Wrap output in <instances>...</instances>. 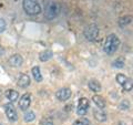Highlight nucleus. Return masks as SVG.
<instances>
[{
    "mask_svg": "<svg viewBox=\"0 0 133 125\" xmlns=\"http://www.w3.org/2000/svg\"><path fill=\"white\" fill-rule=\"evenodd\" d=\"M8 63H9L10 66H14V68H19L21 66L23 63V58L20 54H14L9 58L8 60Z\"/></svg>",
    "mask_w": 133,
    "mask_h": 125,
    "instance_id": "10",
    "label": "nucleus"
},
{
    "mask_svg": "<svg viewBox=\"0 0 133 125\" xmlns=\"http://www.w3.org/2000/svg\"><path fill=\"white\" fill-rule=\"evenodd\" d=\"M3 53H5V48H2L1 45H0V55H2Z\"/></svg>",
    "mask_w": 133,
    "mask_h": 125,
    "instance_id": "25",
    "label": "nucleus"
},
{
    "mask_svg": "<svg viewBox=\"0 0 133 125\" xmlns=\"http://www.w3.org/2000/svg\"><path fill=\"white\" fill-rule=\"evenodd\" d=\"M59 15V5L55 1H49L45 5L44 9V17L48 20H53L57 18V16Z\"/></svg>",
    "mask_w": 133,
    "mask_h": 125,
    "instance_id": "3",
    "label": "nucleus"
},
{
    "mask_svg": "<svg viewBox=\"0 0 133 125\" xmlns=\"http://www.w3.org/2000/svg\"><path fill=\"white\" fill-rule=\"evenodd\" d=\"M31 72H32L33 79H35L37 82L42 81V74H41V70H40L39 66H33V68L31 69Z\"/></svg>",
    "mask_w": 133,
    "mask_h": 125,
    "instance_id": "15",
    "label": "nucleus"
},
{
    "mask_svg": "<svg viewBox=\"0 0 133 125\" xmlns=\"http://www.w3.org/2000/svg\"><path fill=\"white\" fill-rule=\"evenodd\" d=\"M93 115H94L95 120L99 121V122H105L107 121V114L102 110H94Z\"/></svg>",
    "mask_w": 133,
    "mask_h": 125,
    "instance_id": "16",
    "label": "nucleus"
},
{
    "mask_svg": "<svg viewBox=\"0 0 133 125\" xmlns=\"http://www.w3.org/2000/svg\"><path fill=\"white\" fill-rule=\"evenodd\" d=\"M116 82L123 87L124 91H127V92L132 91V80L127 75H124L122 73L116 74Z\"/></svg>",
    "mask_w": 133,
    "mask_h": 125,
    "instance_id": "5",
    "label": "nucleus"
},
{
    "mask_svg": "<svg viewBox=\"0 0 133 125\" xmlns=\"http://www.w3.org/2000/svg\"><path fill=\"white\" fill-rule=\"evenodd\" d=\"M124 64H125V60H124L123 57H119L118 59H115L113 61V63H112V65L116 69H122L124 66Z\"/></svg>",
    "mask_w": 133,
    "mask_h": 125,
    "instance_id": "19",
    "label": "nucleus"
},
{
    "mask_svg": "<svg viewBox=\"0 0 133 125\" xmlns=\"http://www.w3.org/2000/svg\"><path fill=\"white\" fill-rule=\"evenodd\" d=\"M71 94H72V92L69 87H62V89H60L59 91L56 92V98H57L58 101L65 102L71 98Z\"/></svg>",
    "mask_w": 133,
    "mask_h": 125,
    "instance_id": "8",
    "label": "nucleus"
},
{
    "mask_svg": "<svg viewBox=\"0 0 133 125\" xmlns=\"http://www.w3.org/2000/svg\"><path fill=\"white\" fill-rule=\"evenodd\" d=\"M73 125H90V121L87 119H80V120H77L73 123Z\"/></svg>",
    "mask_w": 133,
    "mask_h": 125,
    "instance_id": "21",
    "label": "nucleus"
},
{
    "mask_svg": "<svg viewBox=\"0 0 133 125\" xmlns=\"http://www.w3.org/2000/svg\"><path fill=\"white\" fill-rule=\"evenodd\" d=\"M5 95H6V98L9 100L10 102L17 101L18 98H19V93H18V91H16V90H7Z\"/></svg>",
    "mask_w": 133,
    "mask_h": 125,
    "instance_id": "14",
    "label": "nucleus"
},
{
    "mask_svg": "<svg viewBox=\"0 0 133 125\" xmlns=\"http://www.w3.org/2000/svg\"><path fill=\"white\" fill-rule=\"evenodd\" d=\"M36 119V114H35V112H27L26 114H24V121L26 122H32V121H35Z\"/></svg>",
    "mask_w": 133,
    "mask_h": 125,
    "instance_id": "20",
    "label": "nucleus"
},
{
    "mask_svg": "<svg viewBox=\"0 0 133 125\" xmlns=\"http://www.w3.org/2000/svg\"><path fill=\"white\" fill-rule=\"evenodd\" d=\"M92 101H93V103L95 104V106H98L100 110L105 109L107 103H105V100L103 99L102 96H100V95H93Z\"/></svg>",
    "mask_w": 133,
    "mask_h": 125,
    "instance_id": "12",
    "label": "nucleus"
},
{
    "mask_svg": "<svg viewBox=\"0 0 133 125\" xmlns=\"http://www.w3.org/2000/svg\"><path fill=\"white\" fill-rule=\"evenodd\" d=\"M83 34H84V38L88 41H94L98 38L99 34V28L95 23H91L88 27H85L84 31H83Z\"/></svg>",
    "mask_w": 133,
    "mask_h": 125,
    "instance_id": "4",
    "label": "nucleus"
},
{
    "mask_svg": "<svg viewBox=\"0 0 133 125\" xmlns=\"http://www.w3.org/2000/svg\"><path fill=\"white\" fill-rule=\"evenodd\" d=\"M120 43L121 42H120L119 37L114 34V33H111V34L107 37L104 45H103V50H104V52L108 55H112V54H114L116 52V50L119 49Z\"/></svg>",
    "mask_w": 133,
    "mask_h": 125,
    "instance_id": "1",
    "label": "nucleus"
},
{
    "mask_svg": "<svg viewBox=\"0 0 133 125\" xmlns=\"http://www.w3.org/2000/svg\"><path fill=\"white\" fill-rule=\"evenodd\" d=\"M52 57H53V53H52L51 50H45V51L40 53L39 59H40L41 62H45V61H48V60L51 59Z\"/></svg>",
    "mask_w": 133,
    "mask_h": 125,
    "instance_id": "18",
    "label": "nucleus"
},
{
    "mask_svg": "<svg viewBox=\"0 0 133 125\" xmlns=\"http://www.w3.org/2000/svg\"><path fill=\"white\" fill-rule=\"evenodd\" d=\"M0 125H1V124H0Z\"/></svg>",
    "mask_w": 133,
    "mask_h": 125,
    "instance_id": "28",
    "label": "nucleus"
},
{
    "mask_svg": "<svg viewBox=\"0 0 133 125\" xmlns=\"http://www.w3.org/2000/svg\"><path fill=\"white\" fill-rule=\"evenodd\" d=\"M5 112H6L8 120L11 121V122H16L18 120V113H17V110L15 105L12 104V102L5 104Z\"/></svg>",
    "mask_w": 133,
    "mask_h": 125,
    "instance_id": "7",
    "label": "nucleus"
},
{
    "mask_svg": "<svg viewBox=\"0 0 133 125\" xmlns=\"http://www.w3.org/2000/svg\"><path fill=\"white\" fill-rule=\"evenodd\" d=\"M131 21H132L131 16H124V17H121V18L119 19L118 24H119L120 28H124V27H127L128 24H130Z\"/></svg>",
    "mask_w": 133,
    "mask_h": 125,
    "instance_id": "17",
    "label": "nucleus"
},
{
    "mask_svg": "<svg viewBox=\"0 0 133 125\" xmlns=\"http://www.w3.org/2000/svg\"><path fill=\"white\" fill-rule=\"evenodd\" d=\"M41 124L42 125H53V122H52L51 119L45 117V119H43L42 121H41Z\"/></svg>",
    "mask_w": 133,
    "mask_h": 125,
    "instance_id": "23",
    "label": "nucleus"
},
{
    "mask_svg": "<svg viewBox=\"0 0 133 125\" xmlns=\"http://www.w3.org/2000/svg\"><path fill=\"white\" fill-rule=\"evenodd\" d=\"M23 10L29 16H38L41 12L40 5L35 0H22Z\"/></svg>",
    "mask_w": 133,
    "mask_h": 125,
    "instance_id": "2",
    "label": "nucleus"
},
{
    "mask_svg": "<svg viewBox=\"0 0 133 125\" xmlns=\"http://www.w3.org/2000/svg\"><path fill=\"white\" fill-rule=\"evenodd\" d=\"M90 107V103H89V100L85 99V98H80L79 99V102H78V107H77V114L79 116H84L87 114Z\"/></svg>",
    "mask_w": 133,
    "mask_h": 125,
    "instance_id": "6",
    "label": "nucleus"
},
{
    "mask_svg": "<svg viewBox=\"0 0 133 125\" xmlns=\"http://www.w3.org/2000/svg\"><path fill=\"white\" fill-rule=\"evenodd\" d=\"M17 84L19 87H22V89H26L30 85V78H29L27 74H21L18 78V81H17Z\"/></svg>",
    "mask_w": 133,
    "mask_h": 125,
    "instance_id": "11",
    "label": "nucleus"
},
{
    "mask_svg": "<svg viewBox=\"0 0 133 125\" xmlns=\"http://www.w3.org/2000/svg\"><path fill=\"white\" fill-rule=\"evenodd\" d=\"M118 125H127V124L124 123V122H119V123H118Z\"/></svg>",
    "mask_w": 133,
    "mask_h": 125,
    "instance_id": "26",
    "label": "nucleus"
},
{
    "mask_svg": "<svg viewBox=\"0 0 133 125\" xmlns=\"http://www.w3.org/2000/svg\"><path fill=\"white\" fill-rule=\"evenodd\" d=\"M31 104V94L30 93H24L21 98H20L18 105L21 111H27Z\"/></svg>",
    "mask_w": 133,
    "mask_h": 125,
    "instance_id": "9",
    "label": "nucleus"
},
{
    "mask_svg": "<svg viewBox=\"0 0 133 125\" xmlns=\"http://www.w3.org/2000/svg\"><path fill=\"white\" fill-rule=\"evenodd\" d=\"M0 100H1V92H0Z\"/></svg>",
    "mask_w": 133,
    "mask_h": 125,
    "instance_id": "27",
    "label": "nucleus"
},
{
    "mask_svg": "<svg viewBox=\"0 0 133 125\" xmlns=\"http://www.w3.org/2000/svg\"><path fill=\"white\" fill-rule=\"evenodd\" d=\"M88 86H89V89L92 91V92H95V93H98L101 91V84H100V82L98 80H95V79H92V80H90L89 83H88Z\"/></svg>",
    "mask_w": 133,
    "mask_h": 125,
    "instance_id": "13",
    "label": "nucleus"
},
{
    "mask_svg": "<svg viewBox=\"0 0 133 125\" xmlns=\"http://www.w3.org/2000/svg\"><path fill=\"white\" fill-rule=\"evenodd\" d=\"M6 28H7V23L5 21V19H0V33H2L5 31Z\"/></svg>",
    "mask_w": 133,
    "mask_h": 125,
    "instance_id": "22",
    "label": "nucleus"
},
{
    "mask_svg": "<svg viewBox=\"0 0 133 125\" xmlns=\"http://www.w3.org/2000/svg\"><path fill=\"white\" fill-rule=\"evenodd\" d=\"M120 107L123 109V110H128L129 107H130V103H129L128 101H124V102H122L121 104H120Z\"/></svg>",
    "mask_w": 133,
    "mask_h": 125,
    "instance_id": "24",
    "label": "nucleus"
}]
</instances>
